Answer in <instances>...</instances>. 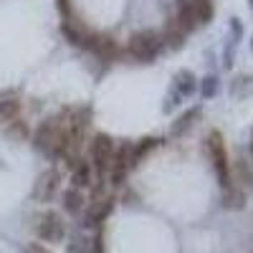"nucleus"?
Segmentation results:
<instances>
[{"label": "nucleus", "mask_w": 253, "mask_h": 253, "mask_svg": "<svg viewBox=\"0 0 253 253\" xmlns=\"http://www.w3.org/2000/svg\"><path fill=\"white\" fill-rule=\"evenodd\" d=\"M69 129H71V119H69V109H66L58 117H51L46 122H41L38 132H36V147L46 157L58 160L61 152H63V144H66Z\"/></svg>", "instance_id": "obj_1"}, {"label": "nucleus", "mask_w": 253, "mask_h": 253, "mask_svg": "<svg viewBox=\"0 0 253 253\" xmlns=\"http://www.w3.org/2000/svg\"><path fill=\"white\" fill-rule=\"evenodd\" d=\"M162 46H165V41L155 31H139L129 38V53L139 61H152Z\"/></svg>", "instance_id": "obj_2"}, {"label": "nucleus", "mask_w": 253, "mask_h": 253, "mask_svg": "<svg viewBox=\"0 0 253 253\" xmlns=\"http://www.w3.org/2000/svg\"><path fill=\"white\" fill-rule=\"evenodd\" d=\"M205 147H208V155H210V160H213L215 170H218L220 185H223V187L233 185V182H230V172H228V152H225V142H223V134H220L218 129H213V132L208 134V142H205Z\"/></svg>", "instance_id": "obj_3"}, {"label": "nucleus", "mask_w": 253, "mask_h": 253, "mask_svg": "<svg viewBox=\"0 0 253 253\" xmlns=\"http://www.w3.org/2000/svg\"><path fill=\"white\" fill-rule=\"evenodd\" d=\"M112 157H114V139H112L109 134H96L94 142H91V160H94V165H96L99 175L109 172Z\"/></svg>", "instance_id": "obj_4"}, {"label": "nucleus", "mask_w": 253, "mask_h": 253, "mask_svg": "<svg viewBox=\"0 0 253 253\" xmlns=\"http://www.w3.org/2000/svg\"><path fill=\"white\" fill-rule=\"evenodd\" d=\"M36 233L41 241H46V243H56L63 238V223H61V215L53 213V210H48V213H43L38 218L36 223Z\"/></svg>", "instance_id": "obj_5"}, {"label": "nucleus", "mask_w": 253, "mask_h": 253, "mask_svg": "<svg viewBox=\"0 0 253 253\" xmlns=\"http://www.w3.org/2000/svg\"><path fill=\"white\" fill-rule=\"evenodd\" d=\"M84 48H91L101 61H114L119 56V46H117V41L112 36H96V33H91L86 38V46H84Z\"/></svg>", "instance_id": "obj_6"}, {"label": "nucleus", "mask_w": 253, "mask_h": 253, "mask_svg": "<svg viewBox=\"0 0 253 253\" xmlns=\"http://www.w3.org/2000/svg\"><path fill=\"white\" fill-rule=\"evenodd\" d=\"M58 182H61V175H58V170H46L43 175H41V177L36 180V187H33V198H36V200H41V203H48V200L56 195Z\"/></svg>", "instance_id": "obj_7"}, {"label": "nucleus", "mask_w": 253, "mask_h": 253, "mask_svg": "<svg viewBox=\"0 0 253 253\" xmlns=\"http://www.w3.org/2000/svg\"><path fill=\"white\" fill-rule=\"evenodd\" d=\"M175 20L182 26V31H195L198 28V18H195V5L193 0H177V15Z\"/></svg>", "instance_id": "obj_8"}, {"label": "nucleus", "mask_w": 253, "mask_h": 253, "mask_svg": "<svg viewBox=\"0 0 253 253\" xmlns=\"http://www.w3.org/2000/svg\"><path fill=\"white\" fill-rule=\"evenodd\" d=\"M61 31H63V36H66L74 46H86V38L91 36L81 23H74V18H71V15H69V18H63Z\"/></svg>", "instance_id": "obj_9"}, {"label": "nucleus", "mask_w": 253, "mask_h": 253, "mask_svg": "<svg viewBox=\"0 0 253 253\" xmlns=\"http://www.w3.org/2000/svg\"><path fill=\"white\" fill-rule=\"evenodd\" d=\"M112 208H114V200L112 198H104V200H94L91 208H89V213H86V225H99L107 220V215L112 213Z\"/></svg>", "instance_id": "obj_10"}, {"label": "nucleus", "mask_w": 253, "mask_h": 253, "mask_svg": "<svg viewBox=\"0 0 253 253\" xmlns=\"http://www.w3.org/2000/svg\"><path fill=\"white\" fill-rule=\"evenodd\" d=\"M162 41H167L172 48H182L185 46V31H182V26L177 23L175 18L167 20V28H165V38Z\"/></svg>", "instance_id": "obj_11"}, {"label": "nucleus", "mask_w": 253, "mask_h": 253, "mask_svg": "<svg viewBox=\"0 0 253 253\" xmlns=\"http://www.w3.org/2000/svg\"><path fill=\"white\" fill-rule=\"evenodd\" d=\"M177 84H175V91L180 94V96H190L195 89H198V79H195V74L193 71H180L177 74V79H175Z\"/></svg>", "instance_id": "obj_12"}, {"label": "nucleus", "mask_w": 253, "mask_h": 253, "mask_svg": "<svg viewBox=\"0 0 253 253\" xmlns=\"http://www.w3.org/2000/svg\"><path fill=\"white\" fill-rule=\"evenodd\" d=\"M71 182H74V190H81V187H89V185H91V167L84 162V160H81V165L74 167Z\"/></svg>", "instance_id": "obj_13"}, {"label": "nucleus", "mask_w": 253, "mask_h": 253, "mask_svg": "<svg viewBox=\"0 0 253 253\" xmlns=\"http://www.w3.org/2000/svg\"><path fill=\"white\" fill-rule=\"evenodd\" d=\"M225 208H230V210H238V208H243L246 205V193L241 187H233V185H228L225 187Z\"/></svg>", "instance_id": "obj_14"}, {"label": "nucleus", "mask_w": 253, "mask_h": 253, "mask_svg": "<svg viewBox=\"0 0 253 253\" xmlns=\"http://www.w3.org/2000/svg\"><path fill=\"white\" fill-rule=\"evenodd\" d=\"M18 114H20V101L18 99H0V119L15 122Z\"/></svg>", "instance_id": "obj_15"}, {"label": "nucleus", "mask_w": 253, "mask_h": 253, "mask_svg": "<svg viewBox=\"0 0 253 253\" xmlns=\"http://www.w3.org/2000/svg\"><path fill=\"white\" fill-rule=\"evenodd\" d=\"M198 114H200L198 109H187V112H185L182 117H177V119H175V124L170 126V134H172V137L182 134V132L187 129V126L193 124V119H198Z\"/></svg>", "instance_id": "obj_16"}, {"label": "nucleus", "mask_w": 253, "mask_h": 253, "mask_svg": "<svg viewBox=\"0 0 253 253\" xmlns=\"http://www.w3.org/2000/svg\"><path fill=\"white\" fill-rule=\"evenodd\" d=\"M81 203H84V198H81V190H66L63 193V208L69 210V213H79L81 210Z\"/></svg>", "instance_id": "obj_17"}, {"label": "nucleus", "mask_w": 253, "mask_h": 253, "mask_svg": "<svg viewBox=\"0 0 253 253\" xmlns=\"http://www.w3.org/2000/svg\"><path fill=\"white\" fill-rule=\"evenodd\" d=\"M215 91H218V76H205V79L200 81V94H203V99L215 96Z\"/></svg>", "instance_id": "obj_18"}, {"label": "nucleus", "mask_w": 253, "mask_h": 253, "mask_svg": "<svg viewBox=\"0 0 253 253\" xmlns=\"http://www.w3.org/2000/svg\"><path fill=\"white\" fill-rule=\"evenodd\" d=\"M8 134L15 137V139H26V137H28V126H26L23 122H13L10 129H8Z\"/></svg>", "instance_id": "obj_19"}, {"label": "nucleus", "mask_w": 253, "mask_h": 253, "mask_svg": "<svg viewBox=\"0 0 253 253\" xmlns=\"http://www.w3.org/2000/svg\"><path fill=\"white\" fill-rule=\"evenodd\" d=\"M26 253H48L43 246H41V243H33V246H28V251Z\"/></svg>", "instance_id": "obj_20"}, {"label": "nucleus", "mask_w": 253, "mask_h": 253, "mask_svg": "<svg viewBox=\"0 0 253 253\" xmlns=\"http://www.w3.org/2000/svg\"><path fill=\"white\" fill-rule=\"evenodd\" d=\"M248 5H251V10H253V0H248Z\"/></svg>", "instance_id": "obj_21"}, {"label": "nucleus", "mask_w": 253, "mask_h": 253, "mask_svg": "<svg viewBox=\"0 0 253 253\" xmlns=\"http://www.w3.org/2000/svg\"><path fill=\"white\" fill-rule=\"evenodd\" d=\"M251 152H253V147H251Z\"/></svg>", "instance_id": "obj_22"}]
</instances>
